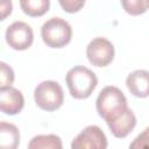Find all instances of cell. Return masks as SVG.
Instances as JSON below:
<instances>
[{"label":"cell","mask_w":149,"mask_h":149,"mask_svg":"<svg viewBox=\"0 0 149 149\" xmlns=\"http://www.w3.org/2000/svg\"><path fill=\"white\" fill-rule=\"evenodd\" d=\"M20 143V133L15 125L1 121L0 123V147L5 149H15Z\"/></svg>","instance_id":"obj_10"},{"label":"cell","mask_w":149,"mask_h":149,"mask_svg":"<svg viewBox=\"0 0 149 149\" xmlns=\"http://www.w3.org/2000/svg\"><path fill=\"white\" fill-rule=\"evenodd\" d=\"M126 86L137 98L149 97V71L135 70L130 72L126 78Z\"/></svg>","instance_id":"obj_9"},{"label":"cell","mask_w":149,"mask_h":149,"mask_svg":"<svg viewBox=\"0 0 149 149\" xmlns=\"http://www.w3.org/2000/svg\"><path fill=\"white\" fill-rule=\"evenodd\" d=\"M62 140L55 134L36 135L28 143L29 149H62Z\"/></svg>","instance_id":"obj_11"},{"label":"cell","mask_w":149,"mask_h":149,"mask_svg":"<svg viewBox=\"0 0 149 149\" xmlns=\"http://www.w3.org/2000/svg\"><path fill=\"white\" fill-rule=\"evenodd\" d=\"M95 108L99 116L106 121L108 127L121 120L130 111L123 92L112 85L100 91L95 101Z\"/></svg>","instance_id":"obj_1"},{"label":"cell","mask_w":149,"mask_h":149,"mask_svg":"<svg viewBox=\"0 0 149 149\" xmlns=\"http://www.w3.org/2000/svg\"><path fill=\"white\" fill-rule=\"evenodd\" d=\"M121 5L125 12L133 16L141 15L148 9L146 0H121Z\"/></svg>","instance_id":"obj_13"},{"label":"cell","mask_w":149,"mask_h":149,"mask_svg":"<svg viewBox=\"0 0 149 149\" xmlns=\"http://www.w3.org/2000/svg\"><path fill=\"white\" fill-rule=\"evenodd\" d=\"M114 54L115 50L113 43L105 37L93 38L86 48V56L88 62L97 68H104L112 63Z\"/></svg>","instance_id":"obj_5"},{"label":"cell","mask_w":149,"mask_h":149,"mask_svg":"<svg viewBox=\"0 0 149 149\" xmlns=\"http://www.w3.org/2000/svg\"><path fill=\"white\" fill-rule=\"evenodd\" d=\"M12 9H13L12 0H1L0 1V17H1V20H5L8 15H10Z\"/></svg>","instance_id":"obj_17"},{"label":"cell","mask_w":149,"mask_h":149,"mask_svg":"<svg viewBox=\"0 0 149 149\" xmlns=\"http://www.w3.org/2000/svg\"><path fill=\"white\" fill-rule=\"evenodd\" d=\"M41 37L49 48L61 49L70 43L72 28L68 21L61 17H51L41 28Z\"/></svg>","instance_id":"obj_3"},{"label":"cell","mask_w":149,"mask_h":149,"mask_svg":"<svg viewBox=\"0 0 149 149\" xmlns=\"http://www.w3.org/2000/svg\"><path fill=\"white\" fill-rule=\"evenodd\" d=\"M65 83L72 98L86 99L95 90L98 85V78L95 73L88 68L76 65L66 72Z\"/></svg>","instance_id":"obj_2"},{"label":"cell","mask_w":149,"mask_h":149,"mask_svg":"<svg viewBox=\"0 0 149 149\" xmlns=\"http://www.w3.org/2000/svg\"><path fill=\"white\" fill-rule=\"evenodd\" d=\"M5 38L12 49L22 51L33 44L34 33L28 23L23 21H15L7 27Z\"/></svg>","instance_id":"obj_6"},{"label":"cell","mask_w":149,"mask_h":149,"mask_svg":"<svg viewBox=\"0 0 149 149\" xmlns=\"http://www.w3.org/2000/svg\"><path fill=\"white\" fill-rule=\"evenodd\" d=\"M14 81V71L5 62L0 63V88L12 86Z\"/></svg>","instance_id":"obj_14"},{"label":"cell","mask_w":149,"mask_h":149,"mask_svg":"<svg viewBox=\"0 0 149 149\" xmlns=\"http://www.w3.org/2000/svg\"><path fill=\"white\" fill-rule=\"evenodd\" d=\"M20 7L28 16L38 17L49 10L50 0H20Z\"/></svg>","instance_id":"obj_12"},{"label":"cell","mask_w":149,"mask_h":149,"mask_svg":"<svg viewBox=\"0 0 149 149\" xmlns=\"http://www.w3.org/2000/svg\"><path fill=\"white\" fill-rule=\"evenodd\" d=\"M85 1L86 0H58V3L66 13L73 14L79 12L84 7Z\"/></svg>","instance_id":"obj_15"},{"label":"cell","mask_w":149,"mask_h":149,"mask_svg":"<svg viewBox=\"0 0 149 149\" xmlns=\"http://www.w3.org/2000/svg\"><path fill=\"white\" fill-rule=\"evenodd\" d=\"M146 2H147V7L149 8V0H146Z\"/></svg>","instance_id":"obj_18"},{"label":"cell","mask_w":149,"mask_h":149,"mask_svg":"<svg viewBox=\"0 0 149 149\" xmlns=\"http://www.w3.org/2000/svg\"><path fill=\"white\" fill-rule=\"evenodd\" d=\"M72 149H105L107 148V139L100 127L90 125L84 128L72 141Z\"/></svg>","instance_id":"obj_7"},{"label":"cell","mask_w":149,"mask_h":149,"mask_svg":"<svg viewBox=\"0 0 149 149\" xmlns=\"http://www.w3.org/2000/svg\"><path fill=\"white\" fill-rule=\"evenodd\" d=\"M34 100L41 109L54 112L63 105L64 92L57 81L43 80L34 90Z\"/></svg>","instance_id":"obj_4"},{"label":"cell","mask_w":149,"mask_h":149,"mask_svg":"<svg viewBox=\"0 0 149 149\" xmlns=\"http://www.w3.org/2000/svg\"><path fill=\"white\" fill-rule=\"evenodd\" d=\"M132 149H146L149 148V127H147L142 133H140L133 142L129 144Z\"/></svg>","instance_id":"obj_16"},{"label":"cell","mask_w":149,"mask_h":149,"mask_svg":"<svg viewBox=\"0 0 149 149\" xmlns=\"http://www.w3.org/2000/svg\"><path fill=\"white\" fill-rule=\"evenodd\" d=\"M24 106V98L21 91L9 86L0 88V108L7 115H15L22 111Z\"/></svg>","instance_id":"obj_8"}]
</instances>
